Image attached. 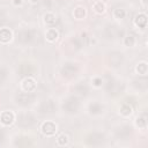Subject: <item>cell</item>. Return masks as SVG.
<instances>
[{"label":"cell","mask_w":148,"mask_h":148,"mask_svg":"<svg viewBox=\"0 0 148 148\" xmlns=\"http://www.w3.org/2000/svg\"><path fill=\"white\" fill-rule=\"evenodd\" d=\"M40 131L45 136H53L58 131V126L52 120H45L40 125Z\"/></svg>","instance_id":"obj_1"},{"label":"cell","mask_w":148,"mask_h":148,"mask_svg":"<svg viewBox=\"0 0 148 148\" xmlns=\"http://www.w3.org/2000/svg\"><path fill=\"white\" fill-rule=\"evenodd\" d=\"M37 88V82L34 77L31 76H27L22 80L21 82V89L24 91V92H34Z\"/></svg>","instance_id":"obj_2"},{"label":"cell","mask_w":148,"mask_h":148,"mask_svg":"<svg viewBox=\"0 0 148 148\" xmlns=\"http://www.w3.org/2000/svg\"><path fill=\"white\" fill-rule=\"evenodd\" d=\"M15 121V113L10 110L2 111L0 113V123L3 126H10Z\"/></svg>","instance_id":"obj_3"},{"label":"cell","mask_w":148,"mask_h":148,"mask_svg":"<svg viewBox=\"0 0 148 148\" xmlns=\"http://www.w3.org/2000/svg\"><path fill=\"white\" fill-rule=\"evenodd\" d=\"M13 40V31L12 29L5 27L0 29V43L1 44H9Z\"/></svg>","instance_id":"obj_4"},{"label":"cell","mask_w":148,"mask_h":148,"mask_svg":"<svg viewBox=\"0 0 148 148\" xmlns=\"http://www.w3.org/2000/svg\"><path fill=\"white\" fill-rule=\"evenodd\" d=\"M147 21H148V17L145 13H140L135 16L134 18V25L136 28H140V29H145L147 27Z\"/></svg>","instance_id":"obj_5"},{"label":"cell","mask_w":148,"mask_h":148,"mask_svg":"<svg viewBox=\"0 0 148 148\" xmlns=\"http://www.w3.org/2000/svg\"><path fill=\"white\" fill-rule=\"evenodd\" d=\"M73 16H74L75 20L81 21V20L86 18V16H87V9L83 6H77V7H75L73 9Z\"/></svg>","instance_id":"obj_6"},{"label":"cell","mask_w":148,"mask_h":148,"mask_svg":"<svg viewBox=\"0 0 148 148\" xmlns=\"http://www.w3.org/2000/svg\"><path fill=\"white\" fill-rule=\"evenodd\" d=\"M43 22L47 25V27H53L57 22V16L56 14L51 13V12H47L43 15Z\"/></svg>","instance_id":"obj_7"},{"label":"cell","mask_w":148,"mask_h":148,"mask_svg":"<svg viewBox=\"0 0 148 148\" xmlns=\"http://www.w3.org/2000/svg\"><path fill=\"white\" fill-rule=\"evenodd\" d=\"M58 37H59V32H58V30L54 29V28H49V29L46 30V32H45V38H46V40L50 42V43H54V42L58 39Z\"/></svg>","instance_id":"obj_8"},{"label":"cell","mask_w":148,"mask_h":148,"mask_svg":"<svg viewBox=\"0 0 148 148\" xmlns=\"http://www.w3.org/2000/svg\"><path fill=\"white\" fill-rule=\"evenodd\" d=\"M105 9H106V7H105V3L103 1H95L94 5H92V10L96 14H98V15L104 14L105 13Z\"/></svg>","instance_id":"obj_9"},{"label":"cell","mask_w":148,"mask_h":148,"mask_svg":"<svg viewBox=\"0 0 148 148\" xmlns=\"http://www.w3.org/2000/svg\"><path fill=\"white\" fill-rule=\"evenodd\" d=\"M135 72L139 75H146L148 72V64L146 61H141L135 66Z\"/></svg>","instance_id":"obj_10"},{"label":"cell","mask_w":148,"mask_h":148,"mask_svg":"<svg viewBox=\"0 0 148 148\" xmlns=\"http://www.w3.org/2000/svg\"><path fill=\"white\" fill-rule=\"evenodd\" d=\"M119 112H120V114H121L123 117H130V116L133 113V109H132V106H131L130 104L125 103V104L120 105Z\"/></svg>","instance_id":"obj_11"},{"label":"cell","mask_w":148,"mask_h":148,"mask_svg":"<svg viewBox=\"0 0 148 148\" xmlns=\"http://www.w3.org/2000/svg\"><path fill=\"white\" fill-rule=\"evenodd\" d=\"M69 143V138L67 134H60L58 138H57V145L60 146V147H64V146H67Z\"/></svg>","instance_id":"obj_12"},{"label":"cell","mask_w":148,"mask_h":148,"mask_svg":"<svg viewBox=\"0 0 148 148\" xmlns=\"http://www.w3.org/2000/svg\"><path fill=\"white\" fill-rule=\"evenodd\" d=\"M125 16H126L125 9H123V8H116L113 10V17L116 20H123V18H125Z\"/></svg>","instance_id":"obj_13"},{"label":"cell","mask_w":148,"mask_h":148,"mask_svg":"<svg viewBox=\"0 0 148 148\" xmlns=\"http://www.w3.org/2000/svg\"><path fill=\"white\" fill-rule=\"evenodd\" d=\"M124 45L127 47H133L135 45V37L132 35H128L124 38Z\"/></svg>","instance_id":"obj_14"},{"label":"cell","mask_w":148,"mask_h":148,"mask_svg":"<svg viewBox=\"0 0 148 148\" xmlns=\"http://www.w3.org/2000/svg\"><path fill=\"white\" fill-rule=\"evenodd\" d=\"M135 125H136L139 128H146V126H147L146 117H138V118L135 119Z\"/></svg>","instance_id":"obj_15"},{"label":"cell","mask_w":148,"mask_h":148,"mask_svg":"<svg viewBox=\"0 0 148 148\" xmlns=\"http://www.w3.org/2000/svg\"><path fill=\"white\" fill-rule=\"evenodd\" d=\"M102 84H103V80H102V77H94L92 79V87H95V88H101L102 87Z\"/></svg>","instance_id":"obj_16"},{"label":"cell","mask_w":148,"mask_h":148,"mask_svg":"<svg viewBox=\"0 0 148 148\" xmlns=\"http://www.w3.org/2000/svg\"><path fill=\"white\" fill-rule=\"evenodd\" d=\"M12 3L15 7H21L23 5V0H12Z\"/></svg>","instance_id":"obj_17"},{"label":"cell","mask_w":148,"mask_h":148,"mask_svg":"<svg viewBox=\"0 0 148 148\" xmlns=\"http://www.w3.org/2000/svg\"><path fill=\"white\" fill-rule=\"evenodd\" d=\"M38 1H39V0H29V2H30V3H32V5H35V3H37Z\"/></svg>","instance_id":"obj_18"}]
</instances>
